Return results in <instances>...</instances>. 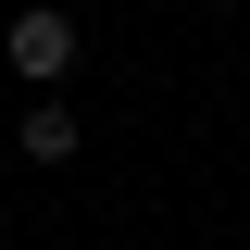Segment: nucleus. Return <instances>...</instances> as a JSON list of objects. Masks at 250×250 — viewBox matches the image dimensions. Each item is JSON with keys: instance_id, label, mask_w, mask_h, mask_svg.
Returning a JSON list of instances; mask_svg holds the SVG:
<instances>
[{"instance_id": "1", "label": "nucleus", "mask_w": 250, "mask_h": 250, "mask_svg": "<svg viewBox=\"0 0 250 250\" xmlns=\"http://www.w3.org/2000/svg\"><path fill=\"white\" fill-rule=\"evenodd\" d=\"M0 62L25 75V100H50L62 75H75V13H62V0H25V13L0 25Z\"/></svg>"}, {"instance_id": "2", "label": "nucleus", "mask_w": 250, "mask_h": 250, "mask_svg": "<svg viewBox=\"0 0 250 250\" xmlns=\"http://www.w3.org/2000/svg\"><path fill=\"white\" fill-rule=\"evenodd\" d=\"M25 163H75V113L62 100H25Z\"/></svg>"}]
</instances>
